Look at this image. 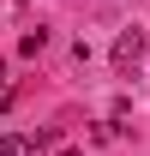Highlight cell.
<instances>
[{
  "label": "cell",
  "instance_id": "cell-1",
  "mask_svg": "<svg viewBox=\"0 0 150 156\" xmlns=\"http://www.w3.org/2000/svg\"><path fill=\"white\" fill-rule=\"evenodd\" d=\"M138 66H144V30H120L114 36V72L138 78Z\"/></svg>",
  "mask_w": 150,
  "mask_h": 156
},
{
  "label": "cell",
  "instance_id": "cell-2",
  "mask_svg": "<svg viewBox=\"0 0 150 156\" xmlns=\"http://www.w3.org/2000/svg\"><path fill=\"white\" fill-rule=\"evenodd\" d=\"M36 150V138H24V132H6L0 138V156H30Z\"/></svg>",
  "mask_w": 150,
  "mask_h": 156
},
{
  "label": "cell",
  "instance_id": "cell-3",
  "mask_svg": "<svg viewBox=\"0 0 150 156\" xmlns=\"http://www.w3.org/2000/svg\"><path fill=\"white\" fill-rule=\"evenodd\" d=\"M42 48H48V30H42V24H36V30H24V36H18V54H42Z\"/></svg>",
  "mask_w": 150,
  "mask_h": 156
},
{
  "label": "cell",
  "instance_id": "cell-4",
  "mask_svg": "<svg viewBox=\"0 0 150 156\" xmlns=\"http://www.w3.org/2000/svg\"><path fill=\"white\" fill-rule=\"evenodd\" d=\"M30 138H36V150H54V144H60V132H54V126H36Z\"/></svg>",
  "mask_w": 150,
  "mask_h": 156
},
{
  "label": "cell",
  "instance_id": "cell-5",
  "mask_svg": "<svg viewBox=\"0 0 150 156\" xmlns=\"http://www.w3.org/2000/svg\"><path fill=\"white\" fill-rule=\"evenodd\" d=\"M0 90H6V66H0Z\"/></svg>",
  "mask_w": 150,
  "mask_h": 156
},
{
  "label": "cell",
  "instance_id": "cell-6",
  "mask_svg": "<svg viewBox=\"0 0 150 156\" xmlns=\"http://www.w3.org/2000/svg\"><path fill=\"white\" fill-rule=\"evenodd\" d=\"M54 156H78V150H54Z\"/></svg>",
  "mask_w": 150,
  "mask_h": 156
}]
</instances>
